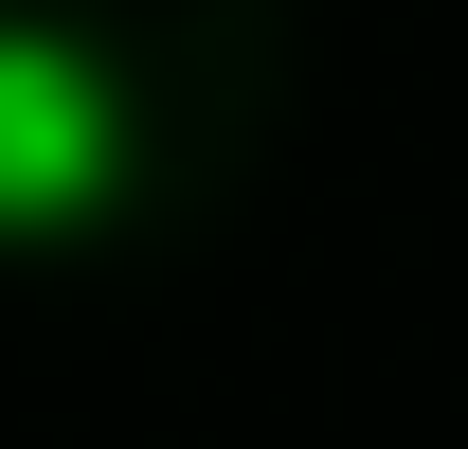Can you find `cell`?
Returning a JSON list of instances; mask_svg holds the SVG:
<instances>
[{
    "mask_svg": "<svg viewBox=\"0 0 468 449\" xmlns=\"http://www.w3.org/2000/svg\"><path fill=\"white\" fill-rule=\"evenodd\" d=\"M144 162V126H126V72L72 37V18H0V252H55L90 234Z\"/></svg>",
    "mask_w": 468,
    "mask_h": 449,
    "instance_id": "cell-1",
    "label": "cell"
}]
</instances>
